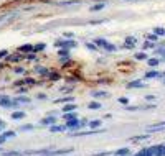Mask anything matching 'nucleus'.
<instances>
[{
    "mask_svg": "<svg viewBox=\"0 0 165 156\" xmlns=\"http://www.w3.org/2000/svg\"><path fill=\"white\" fill-rule=\"evenodd\" d=\"M8 51H7V50H2V51H0V58H7V56H8Z\"/></svg>",
    "mask_w": 165,
    "mask_h": 156,
    "instance_id": "50",
    "label": "nucleus"
},
{
    "mask_svg": "<svg viewBox=\"0 0 165 156\" xmlns=\"http://www.w3.org/2000/svg\"><path fill=\"white\" fill-rule=\"evenodd\" d=\"M13 86H15V87H20V86H25V79H20V81H15V82H13Z\"/></svg>",
    "mask_w": 165,
    "mask_h": 156,
    "instance_id": "44",
    "label": "nucleus"
},
{
    "mask_svg": "<svg viewBox=\"0 0 165 156\" xmlns=\"http://www.w3.org/2000/svg\"><path fill=\"white\" fill-rule=\"evenodd\" d=\"M101 123H103L101 120H91V122H89V128H99Z\"/></svg>",
    "mask_w": 165,
    "mask_h": 156,
    "instance_id": "35",
    "label": "nucleus"
},
{
    "mask_svg": "<svg viewBox=\"0 0 165 156\" xmlns=\"http://www.w3.org/2000/svg\"><path fill=\"white\" fill-rule=\"evenodd\" d=\"M86 125H89V120H86V118H83V120H79V128H83V127H86Z\"/></svg>",
    "mask_w": 165,
    "mask_h": 156,
    "instance_id": "45",
    "label": "nucleus"
},
{
    "mask_svg": "<svg viewBox=\"0 0 165 156\" xmlns=\"http://www.w3.org/2000/svg\"><path fill=\"white\" fill-rule=\"evenodd\" d=\"M63 36H65V38H75V33H71V31H65Z\"/></svg>",
    "mask_w": 165,
    "mask_h": 156,
    "instance_id": "48",
    "label": "nucleus"
},
{
    "mask_svg": "<svg viewBox=\"0 0 165 156\" xmlns=\"http://www.w3.org/2000/svg\"><path fill=\"white\" fill-rule=\"evenodd\" d=\"M155 54H160V56H162V59L160 61H165V48H155Z\"/></svg>",
    "mask_w": 165,
    "mask_h": 156,
    "instance_id": "33",
    "label": "nucleus"
},
{
    "mask_svg": "<svg viewBox=\"0 0 165 156\" xmlns=\"http://www.w3.org/2000/svg\"><path fill=\"white\" fill-rule=\"evenodd\" d=\"M68 130H79V120L78 118H73V120H68L65 123Z\"/></svg>",
    "mask_w": 165,
    "mask_h": 156,
    "instance_id": "6",
    "label": "nucleus"
},
{
    "mask_svg": "<svg viewBox=\"0 0 165 156\" xmlns=\"http://www.w3.org/2000/svg\"><path fill=\"white\" fill-rule=\"evenodd\" d=\"M68 79V82H75V81H79V77H75V76H71V77H66Z\"/></svg>",
    "mask_w": 165,
    "mask_h": 156,
    "instance_id": "52",
    "label": "nucleus"
},
{
    "mask_svg": "<svg viewBox=\"0 0 165 156\" xmlns=\"http://www.w3.org/2000/svg\"><path fill=\"white\" fill-rule=\"evenodd\" d=\"M94 43H96L99 48H106L107 46V40H104V38H96V40H94Z\"/></svg>",
    "mask_w": 165,
    "mask_h": 156,
    "instance_id": "21",
    "label": "nucleus"
},
{
    "mask_svg": "<svg viewBox=\"0 0 165 156\" xmlns=\"http://www.w3.org/2000/svg\"><path fill=\"white\" fill-rule=\"evenodd\" d=\"M0 135H3V136L8 140V138H15L17 136V131H13V130H8V131H2Z\"/></svg>",
    "mask_w": 165,
    "mask_h": 156,
    "instance_id": "26",
    "label": "nucleus"
},
{
    "mask_svg": "<svg viewBox=\"0 0 165 156\" xmlns=\"http://www.w3.org/2000/svg\"><path fill=\"white\" fill-rule=\"evenodd\" d=\"M13 72H15V74H25V72H27V69L20 66V68H15V69H13Z\"/></svg>",
    "mask_w": 165,
    "mask_h": 156,
    "instance_id": "40",
    "label": "nucleus"
},
{
    "mask_svg": "<svg viewBox=\"0 0 165 156\" xmlns=\"http://www.w3.org/2000/svg\"><path fill=\"white\" fill-rule=\"evenodd\" d=\"M142 48H144V50H149V48H155V46H154V43H152V41H145Z\"/></svg>",
    "mask_w": 165,
    "mask_h": 156,
    "instance_id": "43",
    "label": "nucleus"
},
{
    "mask_svg": "<svg viewBox=\"0 0 165 156\" xmlns=\"http://www.w3.org/2000/svg\"><path fill=\"white\" fill-rule=\"evenodd\" d=\"M104 7H106V3H96V5L91 7V12H99V10H103Z\"/></svg>",
    "mask_w": 165,
    "mask_h": 156,
    "instance_id": "32",
    "label": "nucleus"
},
{
    "mask_svg": "<svg viewBox=\"0 0 165 156\" xmlns=\"http://www.w3.org/2000/svg\"><path fill=\"white\" fill-rule=\"evenodd\" d=\"M0 97H2V95H0Z\"/></svg>",
    "mask_w": 165,
    "mask_h": 156,
    "instance_id": "58",
    "label": "nucleus"
},
{
    "mask_svg": "<svg viewBox=\"0 0 165 156\" xmlns=\"http://www.w3.org/2000/svg\"><path fill=\"white\" fill-rule=\"evenodd\" d=\"M23 58H25V53H20V51H18V53H12V54H8V56H7L5 59L8 61V62H18V61H22Z\"/></svg>",
    "mask_w": 165,
    "mask_h": 156,
    "instance_id": "3",
    "label": "nucleus"
},
{
    "mask_svg": "<svg viewBox=\"0 0 165 156\" xmlns=\"http://www.w3.org/2000/svg\"><path fill=\"white\" fill-rule=\"evenodd\" d=\"M0 151H2V148H0Z\"/></svg>",
    "mask_w": 165,
    "mask_h": 156,
    "instance_id": "57",
    "label": "nucleus"
},
{
    "mask_svg": "<svg viewBox=\"0 0 165 156\" xmlns=\"http://www.w3.org/2000/svg\"><path fill=\"white\" fill-rule=\"evenodd\" d=\"M147 62H149L150 68H157V66H159V62H160V59H159V58H149Z\"/></svg>",
    "mask_w": 165,
    "mask_h": 156,
    "instance_id": "23",
    "label": "nucleus"
},
{
    "mask_svg": "<svg viewBox=\"0 0 165 156\" xmlns=\"http://www.w3.org/2000/svg\"><path fill=\"white\" fill-rule=\"evenodd\" d=\"M147 40L152 41V43H157V41H159V36H157L155 33H152V34H149V36H147Z\"/></svg>",
    "mask_w": 165,
    "mask_h": 156,
    "instance_id": "38",
    "label": "nucleus"
},
{
    "mask_svg": "<svg viewBox=\"0 0 165 156\" xmlns=\"http://www.w3.org/2000/svg\"><path fill=\"white\" fill-rule=\"evenodd\" d=\"M154 33H155L157 36H165V28H162V26H155V28H154Z\"/></svg>",
    "mask_w": 165,
    "mask_h": 156,
    "instance_id": "30",
    "label": "nucleus"
},
{
    "mask_svg": "<svg viewBox=\"0 0 165 156\" xmlns=\"http://www.w3.org/2000/svg\"><path fill=\"white\" fill-rule=\"evenodd\" d=\"M135 59H139V61H144V59H149V56H147V53H144V51H140V53H135Z\"/></svg>",
    "mask_w": 165,
    "mask_h": 156,
    "instance_id": "31",
    "label": "nucleus"
},
{
    "mask_svg": "<svg viewBox=\"0 0 165 156\" xmlns=\"http://www.w3.org/2000/svg\"><path fill=\"white\" fill-rule=\"evenodd\" d=\"M5 127H7V123H5V122H3V120H2V118H0V133H2V131H3V130H5Z\"/></svg>",
    "mask_w": 165,
    "mask_h": 156,
    "instance_id": "49",
    "label": "nucleus"
},
{
    "mask_svg": "<svg viewBox=\"0 0 165 156\" xmlns=\"http://www.w3.org/2000/svg\"><path fill=\"white\" fill-rule=\"evenodd\" d=\"M104 50H106L107 53H112V51H116V50H117V46H116V44H111V43H107V46L104 48Z\"/></svg>",
    "mask_w": 165,
    "mask_h": 156,
    "instance_id": "37",
    "label": "nucleus"
},
{
    "mask_svg": "<svg viewBox=\"0 0 165 156\" xmlns=\"http://www.w3.org/2000/svg\"><path fill=\"white\" fill-rule=\"evenodd\" d=\"M78 105H75L73 102H68L66 105H63V113H68V112H76Z\"/></svg>",
    "mask_w": 165,
    "mask_h": 156,
    "instance_id": "12",
    "label": "nucleus"
},
{
    "mask_svg": "<svg viewBox=\"0 0 165 156\" xmlns=\"http://www.w3.org/2000/svg\"><path fill=\"white\" fill-rule=\"evenodd\" d=\"M20 131H31V130H35V125H31V123H25V125H22V127L18 128Z\"/></svg>",
    "mask_w": 165,
    "mask_h": 156,
    "instance_id": "25",
    "label": "nucleus"
},
{
    "mask_svg": "<svg viewBox=\"0 0 165 156\" xmlns=\"http://www.w3.org/2000/svg\"><path fill=\"white\" fill-rule=\"evenodd\" d=\"M20 53H33V44H22V46L18 48Z\"/></svg>",
    "mask_w": 165,
    "mask_h": 156,
    "instance_id": "16",
    "label": "nucleus"
},
{
    "mask_svg": "<svg viewBox=\"0 0 165 156\" xmlns=\"http://www.w3.org/2000/svg\"><path fill=\"white\" fill-rule=\"evenodd\" d=\"M162 72H159V71H149V72H145V79H160L162 77Z\"/></svg>",
    "mask_w": 165,
    "mask_h": 156,
    "instance_id": "11",
    "label": "nucleus"
},
{
    "mask_svg": "<svg viewBox=\"0 0 165 156\" xmlns=\"http://www.w3.org/2000/svg\"><path fill=\"white\" fill-rule=\"evenodd\" d=\"M73 153V148H63V150H50L48 156H61V154H68Z\"/></svg>",
    "mask_w": 165,
    "mask_h": 156,
    "instance_id": "4",
    "label": "nucleus"
},
{
    "mask_svg": "<svg viewBox=\"0 0 165 156\" xmlns=\"http://www.w3.org/2000/svg\"><path fill=\"white\" fill-rule=\"evenodd\" d=\"M33 69H35V72H36V74L43 76V77H46V76L50 74V69H48V68H45V66H40V64H38V66H35Z\"/></svg>",
    "mask_w": 165,
    "mask_h": 156,
    "instance_id": "7",
    "label": "nucleus"
},
{
    "mask_svg": "<svg viewBox=\"0 0 165 156\" xmlns=\"http://www.w3.org/2000/svg\"><path fill=\"white\" fill-rule=\"evenodd\" d=\"M119 102L124 104V105H129V99H127V97H119Z\"/></svg>",
    "mask_w": 165,
    "mask_h": 156,
    "instance_id": "46",
    "label": "nucleus"
},
{
    "mask_svg": "<svg viewBox=\"0 0 165 156\" xmlns=\"http://www.w3.org/2000/svg\"><path fill=\"white\" fill-rule=\"evenodd\" d=\"M17 92H18V94H25V92H28V87H27V86H23V87H22V89H18Z\"/></svg>",
    "mask_w": 165,
    "mask_h": 156,
    "instance_id": "51",
    "label": "nucleus"
},
{
    "mask_svg": "<svg viewBox=\"0 0 165 156\" xmlns=\"http://www.w3.org/2000/svg\"><path fill=\"white\" fill-rule=\"evenodd\" d=\"M127 87L129 89H142V87H145V82H142L140 79H135V81L127 82Z\"/></svg>",
    "mask_w": 165,
    "mask_h": 156,
    "instance_id": "5",
    "label": "nucleus"
},
{
    "mask_svg": "<svg viewBox=\"0 0 165 156\" xmlns=\"http://www.w3.org/2000/svg\"><path fill=\"white\" fill-rule=\"evenodd\" d=\"M15 100H17L18 104H30V102H31V100L28 99L27 95H23V94H18V95L15 97Z\"/></svg>",
    "mask_w": 165,
    "mask_h": 156,
    "instance_id": "19",
    "label": "nucleus"
},
{
    "mask_svg": "<svg viewBox=\"0 0 165 156\" xmlns=\"http://www.w3.org/2000/svg\"><path fill=\"white\" fill-rule=\"evenodd\" d=\"M147 138H149V135H139V136L132 138V141H142V140H147Z\"/></svg>",
    "mask_w": 165,
    "mask_h": 156,
    "instance_id": "39",
    "label": "nucleus"
},
{
    "mask_svg": "<svg viewBox=\"0 0 165 156\" xmlns=\"http://www.w3.org/2000/svg\"><path fill=\"white\" fill-rule=\"evenodd\" d=\"M56 104H68V102H73V97L71 95H68V97H61V99H58V100H55Z\"/></svg>",
    "mask_w": 165,
    "mask_h": 156,
    "instance_id": "28",
    "label": "nucleus"
},
{
    "mask_svg": "<svg viewBox=\"0 0 165 156\" xmlns=\"http://www.w3.org/2000/svg\"><path fill=\"white\" fill-rule=\"evenodd\" d=\"M109 154H111V151H103V153H94L91 156H109Z\"/></svg>",
    "mask_w": 165,
    "mask_h": 156,
    "instance_id": "47",
    "label": "nucleus"
},
{
    "mask_svg": "<svg viewBox=\"0 0 165 156\" xmlns=\"http://www.w3.org/2000/svg\"><path fill=\"white\" fill-rule=\"evenodd\" d=\"M87 107H89L91 110H97V109H101V104L96 102V100H93V102H89V105H87Z\"/></svg>",
    "mask_w": 165,
    "mask_h": 156,
    "instance_id": "34",
    "label": "nucleus"
},
{
    "mask_svg": "<svg viewBox=\"0 0 165 156\" xmlns=\"http://www.w3.org/2000/svg\"><path fill=\"white\" fill-rule=\"evenodd\" d=\"M46 77L50 79V81H59V79H63L61 74H59V72H56V71H50V74H48Z\"/></svg>",
    "mask_w": 165,
    "mask_h": 156,
    "instance_id": "18",
    "label": "nucleus"
},
{
    "mask_svg": "<svg viewBox=\"0 0 165 156\" xmlns=\"http://www.w3.org/2000/svg\"><path fill=\"white\" fill-rule=\"evenodd\" d=\"M68 128H66V125H51L50 127V131L51 133H59V131H66Z\"/></svg>",
    "mask_w": 165,
    "mask_h": 156,
    "instance_id": "9",
    "label": "nucleus"
},
{
    "mask_svg": "<svg viewBox=\"0 0 165 156\" xmlns=\"http://www.w3.org/2000/svg\"><path fill=\"white\" fill-rule=\"evenodd\" d=\"M135 43H137V40H135L134 36H127L124 40V48H129V50H132V48L135 46Z\"/></svg>",
    "mask_w": 165,
    "mask_h": 156,
    "instance_id": "8",
    "label": "nucleus"
},
{
    "mask_svg": "<svg viewBox=\"0 0 165 156\" xmlns=\"http://www.w3.org/2000/svg\"><path fill=\"white\" fill-rule=\"evenodd\" d=\"M93 97L94 99H106V97H109V94L106 91H96V92H93Z\"/></svg>",
    "mask_w": 165,
    "mask_h": 156,
    "instance_id": "17",
    "label": "nucleus"
},
{
    "mask_svg": "<svg viewBox=\"0 0 165 156\" xmlns=\"http://www.w3.org/2000/svg\"><path fill=\"white\" fill-rule=\"evenodd\" d=\"M114 154L116 156H129V154H131V151H129V148H121V150H117Z\"/></svg>",
    "mask_w": 165,
    "mask_h": 156,
    "instance_id": "20",
    "label": "nucleus"
},
{
    "mask_svg": "<svg viewBox=\"0 0 165 156\" xmlns=\"http://www.w3.org/2000/svg\"><path fill=\"white\" fill-rule=\"evenodd\" d=\"M73 118H78V117H76V113H75V112H68V113H63V120H65V122H68V120H73Z\"/></svg>",
    "mask_w": 165,
    "mask_h": 156,
    "instance_id": "24",
    "label": "nucleus"
},
{
    "mask_svg": "<svg viewBox=\"0 0 165 156\" xmlns=\"http://www.w3.org/2000/svg\"><path fill=\"white\" fill-rule=\"evenodd\" d=\"M145 99H147V100H155V95H147Z\"/></svg>",
    "mask_w": 165,
    "mask_h": 156,
    "instance_id": "56",
    "label": "nucleus"
},
{
    "mask_svg": "<svg viewBox=\"0 0 165 156\" xmlns=\"http://www.w3.org/2000/svg\"><path fill=\"white\" fill-rule=\"evenodd\" d=\"M73 89H75L73 86H68V87H61V92H63V94H69V92L73 91Z\"/></svg>",
    "mask_w": 165,
    "mask_h": 156,
    "instance_id": "42",
    "label": "nucleus"
},
{
    "mask_svg": "<svg viewBox=\"0 0 165 156\" xmlns=\"http://www.w3.org/2000/svg\"><path fill=\"white\" fill-rule=\"evenodd\" d=\"M162 128H165V120H163V122H159V123L149 125L147 130H149V131H155V130H162Z\"/></svg>",
    "mask_w": 165,
    "mask_h": 156,
    "instance_id": "13",
    "label": "nucleus"
},
{
    "mask_svg": "<svg viewBox=\"0 0 165 156\" xmlns=\"http://www.w3.org/2000/svg\"><path fill=\"white\" fill-rule=\"evenodd\" d=\"M41 125H48V127H51V125H55L56 123V118L53 115H48V117H45V118H41Z\"/></svg>",
    "mask_w": 165,
    "mask_h": 156,
    "instance_id": "10",
    "label": "nucleus"
},
{
    "mask_svg": "<svg viewBox=\"0 0 165 156\" xmlns=\"http://www.w3.org/2000/svg\"><path fill=\"white\" fill-rule=\"evenodd\" d=\"M58 56L61 58V59H68V58H69V50H68V48H59V50H58Z\"/></svg>",
    "mask_w": 165,
    "mask_h": 156,
    "instance_id": "15",
    "label": "nucleus"
},
{
    "mask_svg": "<svg viewBox=\"0 0 165 156\" xmlns=\"http://www.w3.org/2000/svg\"><path fill=\"white\" fill-rule=\"evenodd\" d=\"M97 23H103V20H93V22H91V25H97Z\"/></svg>",
    "mask_w": 165,
    "mask_h": 156,
    "instance_id": "54",
    "label": "nucleus"
},
{
    "mask_svg": "<svg viewBox=\"0 0 165 156\" xmlns=\"http://www.w3.org/2000/svg\"><path fill=\"white\" fill-rule=\"evenodd\" d=\"M25 58H27V59H30V61H33V59H36V53H27Z\"/></svg>",
    "mask_w": 165,
    "mask_h": 156,
    "instance_id": "41",
    "label": "nucleus"
},
{
    "mask_svg": "<svg viewBox=\"0 0 165 156\" xmlns=\"http://www.w3.org/2000/svg\"><path fill=\"white\" fill-rule=\"evenodd\" d=\"M3 156H23L22 151H2Z\"/></svg>",
    "mask_w": 165,
    "mask_h": 156,
    "instance_id": "29",
    "label": "nucleus"
},
{
    "mask_svg": "<svg viewBox=\"0 0 165 156\" xmlns=\"http://www.w3.org/2000/svg\"><path fill=\"white\" fill-rule=\"evenodd\" d=\"M45 48H46L45 43H38V44L33 46V53H41V51H45Z\"/></svg>",
    "mask_w": 165,
    "mask_h": 156,
    "instance_id": "22",
    "label": "nucleus"
},
{
    "mask_svg": "<svg viewBox=\"0 0 165 156\" xmlns=\"http://www.w3.org/2000/svg\"><path fill=\"white\" fill-rule=\"evenodd\" d=\"M25 112H23V110H13L12 112V118L13 120H22V118H25Z\"/></svg>",
    "mask_w": 165,
    "mask_h": 156,
    "instance_id": "14",
    "label": "nucleus"
},
{
    "mask_svg": "<svg viewBox=\"0 0 165 156\" xmlns=\"http://www.w3.org/2000/svg\"><path fill=\"white\" fill-rule=\"evenodd\" d=\"M5 140H7V138L3 136V135H0V145H3V143H5Z\"/></svg>",
    "mask_w": 165,
    "mask_h": 156,
    "instance_id": "55",
    "label": "nucleus"
},
{
    "mask_svg": "<svg viewBox=\"0 0 165 156\" xmlns=\"http://www.w3.org/2000/svg\"><path fill=\"white\" fill-rule=\"evenodd\" d=\"M36 99H40V100H45V99H46V94H38V95H36Z\"/></svg>",
    "mask_w": 165,
    "mask_h": 156,
    "instance_id": "53",
    "label": "nucleus"
},
{
    "mask_svg": "<svg viewBox=\"0 0 165 156\" xmlns=\"http://www.w3.org/2000/svg\"><path fill=\"white\" fill-rule=\"evenodd\" d=\"M86 48H87V50H91V51H97V48H99V46H97L96 43H89V41H87Z\"/></svg>",
    "mask_w": 165,
    "mask_h": 156,
    "instance_id": "36",
    "label": "nucleus"
},
{
    "mask_svg": "<svg viewBox=\"0 0 165 156\" xmlns=\"http://www.w3.org/2000/svg\"><path fill=\"white\" fill-rule=\"evenodd\" d=\"M55 44L58 48H68V50H71V48H76L78 46V43H76L75 40H56Z\"/></svg>",
    "mask_w": 165,
    "mask_h": 156,
    "instance_id": "2",
    "label": "nucleus"
},
{
    "mask_svg": "<svg viewBox=\"0 0 165 156\" xmlns=\"http://www.w3.org/2000/svg\"><path fill=\"white\" fill-rule=\"evenodd\" d=\"M36 84H41V82H38L33 77H25V86H36Z\"/></svg>",
    "mask_w": 165,
    "mask_h": 156,
    "instance_id": "27",
    "label": "nucleus"
},
{
    "mask_svg": "<svg viewBox=\"0 0 165 156\" xmlns=\"http://www.w3.org/2000/svg\"><path fill=\"white\" fill-rule=\"evenodd\" d=\"M22 104H18L15 99H10L8 95H2L0 97V107L7 110H18Z\"/></svg>",
    "mask_w": 165,
    "mask_h": 156,
    "instance_id": "1",
    "label": "nucleus"
}]
</instances>
